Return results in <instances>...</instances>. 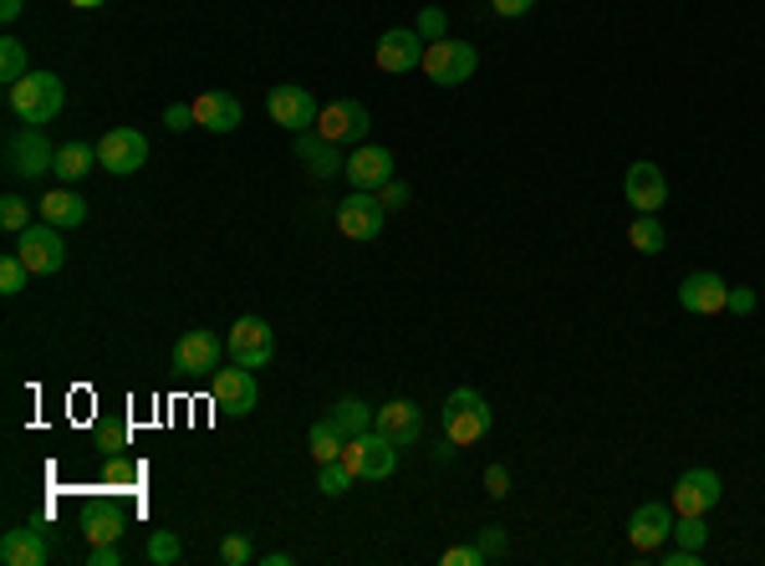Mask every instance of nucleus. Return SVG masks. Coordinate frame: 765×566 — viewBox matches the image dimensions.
<instances>
[{
    "label": "nucleus",
    "instance_id": "f257e3e1",
    "mask_svg": "<svg viewBox=\"0 0 765 566\" xmlns=\"http://www.w3.org/2000/svg\"><path fill=\"white\" fill-rule=\"evenodd\" d=\"M5 108H11L21 123L41 128V123H51V117L67 108V87H62L57 72H26L16 87H5Z\"/></svg>",
    "mask_w": 765,
    "mask_h": 566
},
{
    "label": "nucleus",
    "instance_id": "f03ea898",
    "mask_svg": "<svg viewBox=\"0 0 765 566\" xmlns=\"http://www.w3.org/2000/svg\"><path fill=\"white\" fill-rule=\"evenodd\" d=\"M439 424H444V439H454L465 450V444H480L485 433H490L496 414H490V403L475 388H454L450 399H444V408H439Z\"/></svg>",
    "mask_w": 765,
    "mask_h": 566
},
{
    "label": "nucleus",
    "instance_id": "7ed1b4c3",
    "mask_svg": "<svg viewBox=\"0 0 765 566\" xmlns=\"http://www.w3.org/2000/svg\"><path fill=\"white\" fill-rule=\"evenodd\" d=\"M5 174L21 184H41L47 174H57V149L47 143L41 128H16V134L5 138Z\"/></svg>",
    "mask_w": 765,
    "mask_h": 566
},
{
    "label": "nucleus",
    "instance_id": "20e7f679",
    "mask_svg": "<svg viewBox=\"0 0 765 566\" xmlns=\"http://www.w3.org/2000/svg\"><path fill=\"white\" fill-rule=\"evenodd\" d=\"M475 67H480V51L469 47V41H429V51H424V77L429 83H439V87H460V83H469L475 77Z\"/></svg>",
    "mask_w": 765,
    "mask_h": 566
},
{
    "label": "nucleus",
    "instance_id": "39448f33",
    "mask_svg": "<svg viewBox=\"0 0 765 566\" xmlns=\"http://www.w3.org/2000/svg\"><path fill=\"white\" fill-rule=\"evenodd\" d=\"M342 460H348V469L358 480H388V475L399 469V444L382 429H367V433H358V439H348Z\"/></svg>",
    "mask_w": 765,
    "mask_h": 566
},
{
    "label": "nucleus",
    "instance_id": "423d86ee",
    "mask_svg": "<svg viewBox=\"0 0 765 566\" xmlns=\"http://www.w3.org/2000/svg\"><path fill=\"white\" fill-rule=\"evenodd\" d=\"M16 255L26 261V271L32 276H57V271L67 266V240H62V230L57 225H32V230L16 235Z\"/></svg>",
    "mask_w": 765,
    "mask_h": 566
},
{
    "label": "nucleus",
    "instance_id": "0eeeda50",
    "mask_svg": "<svg viewBox=\"0 0 765 566\" xmlns=\"http://www.w3.org/2000/svg\"><path fill=\"white\" fill-rule=\"evenodd\" d=\"M719 500H725V480H719L715 469H684L679 485H674V516H710Z\"/></svg>",
    "mask_w": 765,
    "mask_h": 566
},
{
    "label": "nucleus",
    "instance_id": "6e6552de",
    "mask_svg": "<svg viewBox=\"0 0 765 566\" xmlns=\"http://www.w3.org/2000/svg\"><path fill=\"white\" fill-rule=\"evenodd\" d=\"M382 219H388V210H382V200L373 194V189H352L348 200L337 204V230L348 235V240H378L382 235Z\"/></svg>",
    "mask_w": 765,
    "mask_h": 566
},
{
    "label": "nucleus",
    "instance_id": "1a4fd4ad",
    "mask_svg": "<svg viewBox=\"0 0 765 566\" xmlns=\"http://www.w3.org/2000/svg\"><path fill=\"white\" fill-rule=\"evenodd\" d=\"M225 348H230V357L240 367H266L276 357V327L266 317H240L230 327V337H225Z\"/></svg>",
    "mask_w": 765,
    "mask_h": 566
},
{
    "label": "nucleus",
    "instance_id": "9d476101",
    "mask_svg": "<svg viewBox=\"0 0 765 566\" xmlns=\"http://www.w3.org/2000/svg\"><path fill=\"white\" fill-rule=\"evenodd\" d=\"M367 123H373V117H367L363 102H358V98H337V102H327V108H322V117H316V134L327 138V143H337V149H342V143H352V149H358V143L367 138Z\"/></svg>",
    "mask_w": 765,
    "mask_h": 566
},
{
    "label": "nucleus",
    "instance_id": "9b49d317",
    "mask_svg": "<svg viewBox=\"0 0 765 566\" xmlns=\"http://www.w3.org/2000/svg\"><path fill=\"white\" fill-rule=\"evenodd\" d=\"M255 378H250V367H215V383H210V403H215L220 414H230V418H246L255 414Z\"/></svg>",
    "mask_w": 765,
    "mask_h": 566
},
{
    "label": "nucleus",
    "instance_id": "f8f14e48",
    "mask_svg": "<svg viewBox=\"0 0 765 566\" xmlns=\"http://www.w3.org/2000/svg\"><path fill=\"white\" fill-rule=\"evenodd\" d=\"M98 164L108 174H117V179H128V174H138V168L149 164V138L138 134V128H113L98 143Z\"/></svg>",
    "mask_w": 765,
    "mask_h": 566
},
{
    "label": "nucleus",
    "instance_id": "ddd939ff",
    "mask_svg": "<svg viewBox=\"0 0 765 566\" xmlns=\"http://www.w3.org/2000/svg\"><path fill=\"white\" fill-rule=\"evenodd\" d=\"M266 113H271V123H281V128H291V134H312L316 117H322V108H316V98L306 92V87L286 83V87H276V92L266 98Z\"/></svg>",
    "mask_w": 765,
    "mask_h": 566
},
{
    "label": "nucleus",
    "instance_id": "4468645a",
    "mask_svg": "<svg viewBox=\"0 0 765 566\" xmlns=\"http://www.w3.org/2000/svg\"><path fill=\"white\" fill-rule=\"evenodd\" d=\"M668 536H674V505L664 500H649V505H638L628 520V541L638 556H653V551L664 546Z\"/></svg>",
    "mask_w": 765,
    "mask_h": 566
},
{
    "label": "nucleus",
    "instance_id": "2eb2a0df",
    "mask_svg": "<svg viewBox=\"0 0 765 566\" xmlns=\"http://www.w3.org/2000/svg\"><path fill=\"white\" fill-rule=\"evenodd\" d=\"M725 301H730V286H725V276H715V271H694V276L679 281V306L689 317H719Z\"/></svg>",
    "mask_w": 765,
    "mask_h": 566
},
{
    "label": "nucleus",
    "instance_id": "dca6fc26",
    "mask_svg": "<svg viewBox=\"0 0 765 566\" xmlns=\"http://www.w3.org/2000/svg\"><path fill=\"white\" fill-rule=\"evenodd\" d=\"M424 51H429V41L418 32H403V26H393V32H382L378 36V67L382 72H393V77H403V72H418L424 67Z\"/></svg>",
    "mask_w": 765,
    "mask_h": 566
},
{
    "label": "nucleus",
    "instance_id": "f3484780",
    "mask_svg": "<svg viewBox=\"0 0 765 566\" xmlns=\"http://www.w3.org/2000/svg\"><path fill=\"white\" fill-rule=\"evenodd\" d=\"M623 194H628V204L638 210V215H659L668 200V179L659 164H628V179H623Z\"/></svg>",
    "mask_w": 765,
    "mask_h": 566
},
{
    "label": "nucleus",
    "instance_id": "a211bd4d",
    "mask_svg": "<svg viewBox=\"0 0 765 566\" xmlns=\"http://www.w3.org/2000/svg\"><path fill=\"white\" fill-rule=\"evenodd\" d=\"M342 174H348L352 189H373V194H378L382 184L393 179V153L382 149V143H358V149L348 153V168H342Z\"/></svg>",
    "mask_w": 765,
    "mask_h": 566
},
{
    "label": "nucleus",
    "instance_id": "6ab92c4d",
    "mask_svg": "<svg viewBox=\"0 0 765 566\" xmlns=\"http://www.w3.org/2000/svg\"><path fill=\"white\" fill-rule=\"evenodd\" d=\"M220 352H225V342H220L215 332H204V327H195V332H184L179 342H174V367L179 373H215L220 367Z\"/></svg>",
    "mask_w": 765,
    "mask_h": 566
},
{
    "label": "nucleus",
    "instance_id": "aec40b11",
    "mask_svg": "<svg viewBox=\"0 0 765 566\" xmlns=\"http://www.w3.org/2000/svg\"><path fill=\"white\" fill-rule=\"evenodd\" d=\"M373 429H382L399 450H409L418 433H424V408L409 399H393V403H382V408H373Z\"/></svg>",
    "mask_w": 765,
    "mask_h": 566
},
{
    "label": "nucleus",
    "instance_id": "412c9836",
    "mask_svg": "<svg viewBox=\"0 0 765 566\" xmlns=\"http://www.w3.org/2000/svg\"><path fill=\"white\" fill-rule=\"evenodd\" d=\"M0 562H5V566H41V562H51L47 536L36 531V526H11V531L0 536Z\"/></svg>",
    "mask_w": 765,
    "mask_h": 566
},
{
    "label": "nucleus",
    "instance_id": "4be33fe9",
    "mask_svg": "<svg viewBox=\"0 0 765 566\" xmlns=\"http://www.w3.org/2000/svg\"><path fill=\"white\" fill-rule=\"evenodd\" d=\"M297 159L306 164V174H312L316 184H327L337 179L342 168H348V159L337 153V143H327L322 134H297Z\"/></svg>",
    "mask_w": 765,
    "mask_h": 566
},
{
    "label": "nucleus",
    "instance_id": "5701e85b",
    "mask_svg": "<svg viewBox=\"0 0 765 566\" xmlns=\"http://www.w3.org/2000/svg\"><path fill=\"white\" fill-rule=\"evenodd\" d=\"M195 117H200V128H210V134H235L246 123V108L230 92H200L195 98Z\"/></svg>",
    "mask_w": 765,
    "mask_h": 566
},
{
    "label": "nucleus",
    "instance_id": "b1692460",
    "mask_svg": "<svg viewBox=\"0 0 765 566\" xmlns=\"http://www.w3.org/2000/svg\"><path fill=\"white\" fill-rule=\"evenodd\" d=\"M36 210H41V219H47V225H57V230H77V225L87 219V200L72 189V184H62V189L41 194V204H36Z\"/></svg>",
    "mask_w": 765,
    "mask_h": 566
},
{
    "label": "nucleus",
    "instance_id": "393cba45",
    "mask_svg": "<svg viewBox=\"0 0 765 566\" xmlns=\"http://www.w3.org/2000/svg\"><path fill=\"white\" fill-rule=\"evenodd\" d=\"M92 168H102L98 164V149H92V143H83V138H72V143H62V149H57V179H62V184L87 179Z\"/></svg>",
    "mask_w": 765,
    "mask_h": 566
},
{
    "label": "nucleus",
    "instance_id": "a878e982",
    "mask_svg": "<svg viewBox=\"0 0 765 566\" xmlns=\"http://www.w3.org/2000/svg\"><path fill=\"white\" fill-rule=\"evenodd\" d=\"M306 444H312L316 465H327V460H342V450H348V433L337 429L333 418H316L312 433H306Z\"/></svg>",
    "mask_w": 765,
    "mask_h": 566
},
{
    "label": "nucleus",
    "instance_id": "bb28decb",
    "mask_svg": "<svg viewBox=\"0 0 765 566\" xmlns=\"http://www.w3.org/2000/svg\"><path fill=\"white\" fill-rule=\"evenodd\" d=\"M327 418H333V424L348 433V439H358V433L373 429V408H367L363 399H337L333 408H327Z\"/></svg>",
    "mask_w": 765,
    "mask_h": 566
},
{
    "label": "nucleus",
    "instance_id": "cd10ccee",
    "mask_svg": "<svg viewBox=\"0 0 765 566\" xmlns=\"http://www.w3.org/2000/svg\"><path fill=\"white\" fill-rule=\"evenodd\" d=\"M83 531L92 546H102V541H117L123 536V511H113V505H92L83 520Z\"/></svg>",
    "mask_w": 765,
    "mask_h": 566
},
{
    "label": "nucleus",
    "instance_id": "c85d7f7f",
    "mask_svg": "<svg viewBox=\"0 0 765 566\" xmlns=\"http://www.w3.org/2000/svg\"><path fill=\"white\" fill-rule=\"evenodd\" d=\"M632 250H643V255H659V250L668 246V230L659 225V215H638L632 219V230H628Z\"/></svg>",
    "mask_w": 765,
    "mask_h": 566
},
{
    "label": "nucleus",
    "instance_id": "c756f323",
    "mask_svg": "<svg viewBox=\"0 0 765 566\" xmlns=\"http://www.w3.org/2000/svg\"><path fill=\"white\" fill-rule=\"evenodd\" d=\"M352 485H358V475L348 469V460H327V465H316V490H322V495H348Z\"/></svg>",
    "mask_w": 765,
    "mask_h": 566
},
{
    "label": "nucleus",
    "instance_id": "7c9ffc66",
    "mask_svg": "<svg viewBox=\"0 0 765 566\" xmlns=\"http://www.w3.org/2000/svg\"><path fill=\"white\" fill-rule=\"evenodd\" d=\"M26 72H32V62H26V47H21L16 36H5V41H0V83L16 87Z\"/></svg>",
    "mask_w": 765,
    "mask_h": 566
},
{
    "label": "nucleus",
    "instance_id": "2f4dec72",
    "mask_svg": "<svg viewBox=\"0 0 765 566\" xmlns=\"http://www.w3.org/2000/svg\"><path fill=\"white\" fill-rule=\"evenodd\" d=\"M149 562L153 566H179L184 562V541L174 531H153L149 536Z\"/></svg>",
    "mask_w": 765,
    "mask_h": 566
},
{
    "label": "nucleus",
    "instance_id": "473e14b6",
    "mask_svg": "<svg viewBox=\"0 0 765 566\" xmlns=\"http://www.w3.org/2000/svg\"><path fill=\"white\" fill-rule=\"evenodd\" d=\"M674 541H679V546L704 551V546H710V520H704V516H674Z\"/></svg>",
    "mask_w": 765,
    "mask_h": 566
},
{
    "label": "nucleus",
    "instance_id": "72a5a7b5",
    "mask_svg": "<svg viewBox=\"0 0 765 566\" xmlns=\"http://www.w3.org/2000/svg\"><path fill=\"white\" fill-rule=\"evenodd\" d=\"M0 225H5V235L32 230V204L21 200V194H5V200H0Z\"/></svg>",
    "mask_w": 765,
    "mask_h": 566
},
{
    "label": "nucleus",
    "instance_id": "f704fd0d",
    "mask_svg": "<svg viewBox=\"0 0 765 566\" xmlns=\"http://www.w3.org/2000/svg\"><path fill=\"white\" fill-rule=\"evenodd\" d=\"M26 281H32V271H26V261H21L16 250H11V255H0V291H5V297H16V291H26Z\"/></svg>",
    "mask_w": 765,
    "mask_h": 566
},
{
    "label": "nucleus",
    "instance_id": "c9c22d12",
    "mask_svg": "<svg viewBox=\"0 0 765 566\" xmlns=\"http://www.w3.org/2000/svg\"><path fill=\"white\" fill-rule=\"evenodd\" d=\"M414 32L424 36V41H444V36H450V16H444L439 5H424V11H418V26H414Z\"/></svg>",
    "mask_w": 765,
    "mask_h": 566
},
{
    "label": "nucleus",
    "instance_id": "e433bc0d",
    "mask_svg": "<svg viewBox=\"0 0 765 566\" xmlns=\"http://www.w3.org/2000/svg\"><path fill=\"white\" fill-rule=\"evenodd\" d=\"M490 556H485L480 541H469V546H450L444 551V566H485Z\"/></svg>",
    "mask_w": 765,
    "mask_h": 566
},
{
    "label": "nucleus",
    "instance_id": "4c0bfd02",
    "mask_svg": "<svg viewBox=\"0 0 765 566\" xmlns=\"http://www.w3.org/2000/svg\"><path fill=\"white\" fill-rule=\"evenodd\" d=\"M480 546H485V556H490V562H500V556L511 551V536H505V526H485V531H480Z\"/></svg>",
    "mask_w": 765,
    "mask_h": 566
},
{
    "label": "nucleus",
    "instance_id": "58836bf2",
    "mask_svg": "<svg viewBox=\"0 0 765 566\" xmlns=\"http://www.w3.org/2000/svg\"><path fill=\"white\" fill-rule=\"evenodd\" d=\"M220 562H225V566H246L250 562V541H246V536H225V541H220Z\"/></svg>",
    "mask_w": 765,
    "mask_h": 566
},
{
    "label": "nucleus",
    "instance_id": "ea45409f",
    "mask_svg": "<svg viewBox=\"0 0 765 566\" xmlns=\"http://www.w3.org/2000/svg\"><path fill=\"white\" fill-rule=\"evenodd\" d=\"M195 123H200V117H195V102H174V108L164 113L168 134H184V128H195Z\"/></svg>",
    "mask_w": 765,
    "mask_h": 566
},
{
    "label": "nucleus",
    "instance_id": "a19ab883",
    "mask_svg": "<svg viewBox=\"0 0 765 566\" xmlns=\"http://www.w3.org/2000/svg\"><path fill=\"white\" fill-rule=\"evenodd\" d=\"M761 306V297L750 291V286H730V301H725V312H735V317H750Z\"/></svg>",
    "mask_w": 765,
    "mask_h": 566
},
{
    "label": "nucleus",
    "instance_id": "79ce46f5",
    "mask_svg": "<svg viewBox=\"0 0 765 566\" xmlns=\"http://www.w3.org/2000/svg\"><path fill=\"white\" fill-rule=\"evenodd\" d=\"M98 444H102V454L128 450V429H123V424H102V429H98Z\"/></svg>",
    "mask_w": 765,
    "mask_h": 566
},
{
    "label": "nucleus",
    "instance_id": "37998d69",
    "mask_svg": "<svg viewBox=\"0 0 765 566\" xmlns=\"http://www.w3.org/2000/svg\"><path fill=\"white\" fill-rule=\"evenodd\" d=\"M378 200H382V210H403V204H409V184L403 179H388L378 189Z\"/></svg>",
    "mask_w": 765,
    "mask_h": 566
},
{
    "label": "nucleus",
    "instance_id": "c03bdc74",
    "mask_svg": "<svg viewBox=\"0 0 765 566\" xmlns=\"http://www.w3.org/2000/svg\"><path fill=\"white\" fill-rule=\"evenodd\" d=\"M485 490H490L496 500H505V495H511V469H505V465H490V469H485Z\"/></svg>",
    "mask_w": 765,
    "mask_h": 566
},
{
    "label": "nucleus",
    "instance_id": "a18cd8bd",
    "mask_svg": "<svg viewBox=\"0 0 765 566\" xmlns=\"http://www.w3.org/2000/svg\"><path fill=\"white\" fill-rule=\"evenodd\" d=\"M87 562L92 566H123V551H117V541H102V546L87 551Z\"/></svg>",
    "mask_w": 765,
    "mask_h": 566
},
{
    "label": "nucleus",
    "instance_id": "49530a36",
    "mask_svg": "<svg viewBox=\"0 0 765 566\" xmlns=\"http://www.w3.org/2000/svg\"><path fill=\"white\" fill-rule=\"evenodd\" d=\"M490 5H496V16H505V21L531 16V11H536V0H490Z\"/></svg>",
    "mask_w": 765,
    "mask_h": 566
},
{
    "label": "nucleus",
    "instance_id": "de8ad7c7",
    "mask_svg": "<svg viewBox=\"0 0 765 566\" xmlns=\"http://www.w3.org/2000/svg\"><path fill=\"white\" fill-rule=\"evenodd\" d=\"M699 562H704V551H694V546L664 551V566H699Z\"/></svg>",
    "mask_w": 765,
    "mask_h": 566
},
{
    "label": "nucleus",
    "instance_id": "09e8293b",
    "mask_svg": "<svg viewBox=\"0 0 765 566\" xmlns=\"http://www.w3.org/2000/svg\"><path fill=\"white\" fill-rule=\"evenodd\" d=\"M108 480H113V485H134L138 480V465H128V460H113V465H108Z\"/></svg>",
    "mask_w": 765,
    "mask_h": 566
},
{
    "label": "nucleus",
    "instance_id": "8fccbe9b",
    "mask_svg": "<svg viewBox=\"0 0 765 566\" xmlns=\"http://www.w3.org/2000/svg\"><path fill=\"white\" fill-rule=\"evenodd\" d=\"M21 11H26V0H0V21H21Z\"/></svg>",
    "mask_w": 765,
    "mask_h": 566
},
{
    "label": "nucleus",
    "instance_id": "3c124183",
    "mask_svg": "<svg viewBox=\"0 0 765 566\" xmlns=\"http://www.w3.org/2000/svg\"><path fill=\"white\" fill-rule=\"evenodd\" d=\"M261 562H266V566H291L297 556H291V551H271V556H261Z\"/></svg>",
    "mask_w": 765,
    "mask_h": 566
}]
</instances>
